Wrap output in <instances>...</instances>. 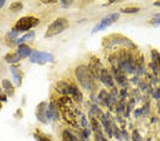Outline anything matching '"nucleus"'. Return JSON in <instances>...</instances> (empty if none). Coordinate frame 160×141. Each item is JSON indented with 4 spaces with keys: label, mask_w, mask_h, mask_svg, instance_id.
I'll return each instance as SVG.
<instances>
[{
    "label": "nucleus",
    "mask_w": 160,
    "mask_h": 141,
    "mask_svg": "<svg viewBox=\"0 0 160 141\" xmlns=\"http://www.w3.org/2000/svg\"><path fill=\"white\" fill-rule=\"evenodd\" d=\"M90 123H91L92 128L95 133H97V135H102L101 133V126H100L98 122L97 121L95 118H91L90 120Z\"/></svg>",
    "instance_id": "obj_21"
},
{
    "label": "nucleus",
    "mask_w": 160,
    "mask_h": 141,
    "mask_svg": "<svg viewBox=\"0 0 160 141\" xmlns=\"http://www.w3.org/2000/svg\"><path fill=\"white\" fill-rule=\"evenodd\" d=\"M88 68L92 76L95 78H100V74H101L102 71L103 70L100 60L95 56H92V58H90L89 67Z\"/></svg>",
    "instance_id": "obj_9"
},
{
    "label": "nucleus",
    "mask_w": 160,
    "mask_h": 141,
    "mask_svg": "<svg viewBox=\"0 0 160 141\" xmlns=\"http://www.w3.org/2000/svg\"><path fill=\"white\" fill-rule=\"evenodd\" d=\"M95 140H96V141H108L102 135H95Z\"/></svg>",
    "instance_id": "obj_28"
},
{
    "label": "nucleus",
    "mask_w": 160,
    "mask_h": 141,
    "mask_svg": "<svg viewBox=\"0 0 160 141\" xmlns=\"http://www.w3.org/2000/svg\"><path fill=\"white\" fill-rule=\"evenodd\" d=\"M102 44L106 48H112L115 44L132 47L134 43L129 38L123 37L121 34H110L102 39Z\"/></svg>",
    "instance_id": "obj_4"
},
{
    "label": "nucleus",
    "mask_w": 160,
    "mask_h": 141,
    "mask_svg": "<svg viewBox=\"0 0 160 141\" xmlns=\"http://www.w3.org/2000/svg\"><path fill=\"white\" fill-rule=\"evenodd\" d=\"M4 4H5L4 0H0V9H1L2 7L4 6Z\"/></svg>",
    "instance_id": "obj_32"
},
{
    "label": "nucleus",
    "mask_w": 160,
    "mask_h": 141,
    "mask_svg": "<svg viewBox=\"0 0 160 141\" xmlns=\"http://www.w3.org/2000/svg\"><path fill=\"white\" fill-rule=\"evenodd\" d=\"M58 106L61 111L62 117L69 125L73 127H78V117L80 113L75 108L74 104L71 98L67 96L62 97L58 101Z\"/></svg>",
    "instance_id": "obj_1"
},
{
    "label": "nucleus",
    "mask_w": 160,
    "mask_h": 141,
    "mask_svg": "<svg viewBox=\"0 0 160 141\" xmlns=\"http://www.w3.org/2000/svg\"><path fill=\"white\" fill-rule=\"evenodd\" d=\"M0 101L7 102V95L5 94L4 91H3L1 88H0Z\"/></svg>",
    "instance_id": "obj_27"
},
{
    "label": "nucleus",
    "mask_w": 160,
    "mask_h": 141,
    "mask_svg": "<svg viewBox=\"0 0 160 141\" xmlns=\"http://www.w3.org/2000/svg\"><path fill=\"white\" fill-rule=\"evenodd\" d=\"M72 1H61V4L63 7H68L72 4Z\"/></svg>",
    "instance_id": "obj_29"
},
{
    "label": "nucleus",
    "mask_w": 160,
    "mask_h": 141,
    "mask_svg": "<svg viewBox=\"0 0 160 141\" xmlns=\"http://www.w3.org/2000/svg\"><path fill=\"white\" fill-rule=\"evenodd\" d=\"M76 76L80 84L86 90H91L93 87V76L90 73L88 68L84 65L78 66L76 69Z\"/></svg>",
    "instance_id": "obj_2"
},
{
    "label": "nucleus",
    "mask_w": 160,
    "mask_h": 141,
    "mask_svg": "<svg viewBox=\"0 0 160 141\" xmlns=\"http://www.w3.org/2000/svg\"><path fill=\"white\" fill-rule=\"evenodd\" d=\"M140 11V8L135 7H128L125 8L121 9V12L125 14H135Z\"/></svg>",
    "instance_id": "obj_22"
},
{
    "label": "nucleus",
    "mask_w": 160,
    "mask_h": 141,
    "mask_svg": "<svg viewBox=\"0 0 160 141\" xmlns=\"http://www.w3.org/2000/svg\"><path fill=\"white\" fill-rule=\"evenodd\" d=\"M34 35H35L34 32L32 31V32H29L28 34L23 36L22 37L19 38V39H17L16 41V43L17 44H22L23 42H26V41H29L30 39H32V38L34 37Z\"/></svg>",
    "instance_id": "obj_19"
},
{
    "label": "nucleus",
    "mask_w": 160,
    "mask_h": 141,
    "mask_svg": "<svg viewBox=\"0 0 160 141\" xmlns=\"http://www.w3.org/2000/svg\"><path fill=\"white\" fill-rule=\"evenodd\" d=\"M5 60L9 63H15L19 62V61L22 59L20 57L19 55L18 54V53H9L5 56Z\"/></svg>",
    "instance_id": "obj_17"
},
{
    "label": "nucleus",
    "mask_w": 160,
    "mask_h": 141,
    "mask_svg": "<svg viewBox=\"0 0 160 141\" xmlns=\"http://www.w3.org/2000/svg\"><path fill=\"white\" fill-rule=\"evenodd\" d=\"M24 7V5L20 2H14L11 4L9 7V9L13 12H17L21 11Z\"/></svg>",
    "instance_id": "obj_20"
},
{
    "label": "nucleus",
    "mask_w": 160,
    "mask_h": 141,
    "mask_svg": "<svg viewBox=\"0 0 160 141\" xmlns=\"http://www.w3.org/2000/svg\"><path fill=\"white\" fill-rule=\"evenodd\" d=\"M10 71L12 74L14 83L18 87H20L22 84V73L20 69L16 66H12L10 67Z\"/></svg>",
    "instance_id": "obj_10"
},
{
    "label": "nucleus",
    "mask_w": 160,
    "mask_h": 141,
    "mask_svg": "<svg viewBox=\"0 0 160 141\" xmlns=\"http://www.w3.org/2000/svg\"><path fill=\"white\" fill-rule=\"evenodd\" d=\"M69 27V22L66 18L59 17L51 22L45 33V38H50L58 35Z\"/></svg>",
    "instance_id": "obj_3"
},
{
    "label": "nucleus",
    "mask_w": 160,
    "mask_h": 141,
    "mask_svg": "<svg viewBox=\"0 0 160 141\" xmlns=\"http://www.w3.org/2000/svg\"><path fill=\"white\" fill-rule=\"evenodd\" d=\"M41 2H42V3H43V4H47L56 3V2H57V1H51V0H47V1H45V0H42V1H41Z\"/></svg>",
    "instance_id": "obj_30"
},
{
    "label": "nucleus",
    "mask_w": 160,
    "mask_h": 141,
    "mask_svg": "<svg viewBox=\"0 0 160 141\" xmlns=\"http://www.w3.org/2000/svg\"><path fill=\"white\" fill-rule=\"evenodd\" d=\"M39 24V19L33 16L23 17L18 20L14 29L19 33L27 32Z\"/></svg>",
    "instance_id": "obj_5"
},
{
    "label": "nucleus",
    "mask_w": 160,
    "mask_h": 141,
    "mask_svg": "<svg viewBox=\"0 0 160 141\" xmlns=\"http://www.w3.org/2000/svg\"><path fill=\"white\" fill-rule=\"evenodd\" d=\"M132 138L133 141H143L142 138V136L140 135V133H139V132L137 130H134L133 131Z\"/></svg>",
    "instance_id": "obj_24"
},
{
    "label": "nucleus",
    "mask_w": 160,
    "mask_h": 141,
    "mask_svg": "<svg viewBox=\"0 0 160 141\" xmlns=\"http://www.w3.org/2000/svg\"><path fill=\"white\" fill-rule=\"evenodd\" d=\"M2 87H3L4 88L5 94H6L7 96H8L9 97L14 96L15 93V88L13 86L11 81L8 80V79H4L2 82Z\"/></svg>",
    "instance_id": "obj_13"
},
{
    "label": "nucleus",
    "mask_w": 160,
    "mask_h": 141,
    "mask_svg": "<svg viewBox=\"0 0 160 141\" xmlns=\"http://www.w3.org/2000/svg\"><path fill=\"white\" fill-rule=\"evenodd\" d=\"M149 24L154 26H160V14H157L152 18Z\"/></svg>",
    "instance_id": "obj_23"
},
{
    "label": "nucleus",
    "mask_w": 160,
    "mask_h": 141,
    "mask_svg": "<svg viewBox=\"0 0 160 141\" xmlns=\"http://www.w3.org/2000/svg\"><path fill=\"white\" fill-rule=\"evenodd\" d=\"M30 61L33 63H37L39 65H44L48 62H52L53 56L49 53L44 51H33L29 56Z\"/></svg>",
    "instance_id": "obj_6"
},
{
    "label": "nucleus",
    "mask_w": 160,
    "mask_h": 141,
    "mask_svg": "<svg viewBox=\"0 0 160 141\" xmlns=\"http://www.w3.org/2000/svg\"><path fill=\"white\" fill-rule=\"evenodd\" d=\"M32 52V51L31 49V48L28 47L27 44H24V43L19 44V47H18L17 53L22 58H26L27 56H30Z\"/></svg>",
    "instance_id": "obj_15"
},
{
    "label": "nucleus",
    "mask_w": 160,
    "mask_h": 141,
    "mask_svg": "<svg viewBox=\"0 0 160 141\" xmlns=\"http://www.w3.org/2000/svg\"><path fill=\"white\" fill-rule=\"evenodd\" d=\"M63 141H78L76 137L68 130H64L63 134H62Z\"/></svg>",
    "instance_id": "obj_18"
},
{
    "label": "nucleus",
    "mask_w": 160,
    "mask_h": 141,
    "mask_svg": "<svg viewBox=\"0 0 160 141\" xmlns=\"http://www.w3.org/2000/svg\"><path fill=\"white\" fill-rule=\"evenodd\" d=\"M18 34H19V32H17V31L15 30L14 28H12L11 32H10L8 34V37H9L10 40H13V39H14V38H17Z\"/></svg>",
    "instance_id": "obj_26"
},
{
    "label": "nucleus",
    "mask_w": 160,
    "mask_h": 141,
    "mask_svg": "<svg viewBox=\"0 0 160 141\" xmlns=\"http://www.w3.org/2000/svg\"><path fill=\"white\" fill-rule=\"evenodd\" d=\"M69 84L63 81H60L56 83L55 86V89L58 93L63 95H68Z\"/></svg>",
    "instance_id": "obj_16"
},
{
    "label": "nucleus",
    "mask_w": 160,
    "mask_h": 141,
    "mask_svg": "<svg viewBox=\"0 0 160 141\" xmlns=\"http://www.w3.org/2000/svg\"><path fill=\"white\" fill-rule=\"evenodd\" d=\"M154 96L156 97V98H160V90L156 92V93L154 94Z\"/></svg>",
    "instance_id": "obj_31"
},
{
    "label": "nucleus",
    "mask_w": 160,
    "mask_h": 141,
    "mask_svg": "<svg viewBox=\"0 0 160 141\" xmlns=\"http://www.w3.org/2000/svg\"><path fill=\"white\" fill-rule=\"evenodd\" d=\"M2 106H2V103H1V101H0V110L2 108Z\"/></svg>",
    "instance_id": "obj_34"
},
{
    "label": "nucleus",
    "mask_w": 160,
    "mask_h": 141,
    "mask_svg": "<svg viewBox=\"0 0 160 141\" xmlns=\"http://www.w3.org/2000/svg\"><path fill=\"white\" fill-rule=\"evenodd\" d=\"M154 4L156 5V6L160 7V1H157V2H154Z\"/></svg>",
    "instance_id": "obj_33"
},
{
    "label": "nucleus",
    "mask_w": 160,
    "mask_h": 141,
    "mask_svg": "<svg viewBox=\"0 0 160 141\" xmlns=\"http://www.w3.org/2000/svg\"><path fill=\"white\" fill-rule=\"evenodd\" d=\"M33 137H34L35 139L37 141H51L48 138L43 136V135L38 134V133L33 134Z\"/></svg>",
    "instance_id": "obj_25"
},
{
    "label": "nucleus",
    "mask_w": 160,
    "mask_h": 141,
    "mask_svg": "<svg viewBox=\"0 0 160 141\" xmlns=\"http://www.w3.org/2000/svg\"><path fill=\"white\" fill-rule=\"evenodd\" d=\"M68 94L71 95L76 102H81L82 100V94L78 87L74 84H69Z\"/></svg>",
    "instance_id": "obj_11"
},
{
    "label": "nucleus",
    "mask_w": 160,
    "mask_h": 141,
    "mask_svg": "<svg viewBox=\"0 0 160 141\" xmlns=\"http://www.w3.org/2000/svg\"><path fill=\"white\" fill-rule=\"evenodd\" d=\"M100 78L101 81L105 85H106L107 86H113L114 85V82H113L112 76L110 75V73L108 72V71L105 70V69H103L101 72V74H100Z\"/></svg>",
    "instance_id": "obj_14"
},
{
    "label": "nucleus",
    "mask_w": 160,
    "mask_h": 141,
    "mask_svg": "<svg viewBox=\"0 0 160 141\" xmlns=\"http://www.w3.org/2000/svg\"><path fill=\"white\" fill-rule=\"evenodd\" d=\"M119 17L120 14H118V13H112V14L108 15V16L103 18L99 24H97L93 29H92L91 34H93L95 33L100 32V31L105 30L108 27H109V26L112 24V23L117 21V20L119 19Z\"/></svg>",
    "instance_id": "obj_7"
},
{
    "label": "nucleus",
    "mask_w": 160,
    "mask_h": 141,
    "mask_svg": "<svg viewBox=\"0 0 160 141\" xmlns=\"http://www.w3.org/2000/svg\"><path fill=\"white\" fill-rule=\"evenodd\" d=\"M48 117L50 120H56L58 119L59 115L57 110V105L54 101H51L48 106Z\"/></svg>",
    "instance_id": "obj_12"
},
{
    "label": "nucleus",
    "mask_w": 160,
    "mask_h": 141,
    "mask_svg": "<svg viewBox=\"0 0 160 141\" xmlns=\"http://www.w3.org/2000/svg\"><path fill=\"white\" fill-rule=\"evenodd\" d=\"M35 115L37 120L43 124H47L50 120L48 117V105L46 102L42 101L35 109Z\"/></svg>",
    "instance_id": "obj_8"
}]
</instances>
